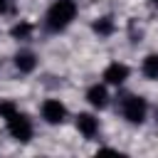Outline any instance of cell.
<instances>
[{"label": "cell", "instance_id": "6da1fadb", "mask_svg": "<svg viewBox=\"0 0 158 158\" xmlns=\"http://www.w3.org/2000/svg\"><path fill=\"white\" fill-rule=\"evenodd\" d=\"M77 17V2L74 0H57L49 5L47 15H44V27L49 32H62L67 30Z\"/></svg>", "mask_w": 158, "mask_h": 158}, {"label": "cell", "instance_id": "7a4b0ae2", "mask_svg": "<svg viewBox=\"0 0 158 158\" xmlns=\"http://www.w3.org/2000/svg\"><path fill=\"white\" fill-rule=\"evenodd\" d=\"M121 114H123V118H126L128 123L141 126V123L146 121V116H148V104H146V99L138 96V94H126V96L121 99Z\"/></svg>", "mask_w": 158, "mask_h": 158}, {"label": "cell", "instance_id": "3957f363", "mask_svg": "<svg viewBox=\"0 0 158 158\" xmlns=\"http://www.w3.org/2000/svg\"><path fill=\"white\" fill-rule=\"evenodd\" d=\"M5 123H7V131H10V136H12L15 141L27 143V141L32 138V121H30V116H27V114L15 111L12 116H7V118H5Z\"/></svg>", "mask_w": 158, "mask_h": 158}, {"label": "cell", "instance_id": "277c9868", "mask_svg": "<svg viewBox=\"0 0 158 158\" xmlns=\"http://www.w3.org/2000/svg\"><path fill=\"white\" fill-rule=\"evenodd\" d=\"M42 118L49 123V126H57L67 118V106L59 101V99H47L42 104Z\"/></svg>", "mask_w": 158, "mask_h": 158}, {"label": "cell", "instance_id": "5b68a950", "mask_svg": "<svg viewBox=\"0 0 158 158\" xmlns=\"http://www.w3.org/2000/svg\"><path fill=\"white\" fill-rule=\"evenodd\" d=\"M128 74H131V69H128L123 62H111V64L104 69V81L111 84V86H121V84L128 79Z\"/></svg>", "mask_w": 158, "mask_h": 158}, {"label": "cell", "instance_id": "8992f818", "mask_svg": "<svg viewBox=\"0 0 158 158\" xmlns=\"http://www.w3.org/2000/svg\"><path fill=\"white\" fill-rule=\"evenodd\" d=\"M77 131L84 138H94L99 133V118L94 114H79L77 116Z\"/></svg>", "mask_w": 158, "mask_h": 158}, {"label": "cell", "instance_id": "52a82bcc", "mask_svg": "<svg viewBox=\"0 0 158 158\" xmlns=\"http://www.w3.org/2000/svg\"><path fill=\"white\" fill-rule=\"evenodd\" d=\"M15 69H17L20 74L35 72V69H37V54L30 52V49H20V52L15 54Z\"/></svg>", "mask_w": 158, "mask_h": 158}, {"label": "cell", "instance_id": "ba28073f", "mask_svg": "<svg viewBox=\"0 0 158 158\" xmlns=\"http://www.w3.org/2000/svg\"><path fill=\"white\" fill-rule=\"evenodd\" d=\"M86 101L94 106V109H106L109 106V91L104 84H91L86 89Z\"/></svg>", "mask_w": 158, "mask_h": 158}, {"label": "cell", "instance_id": "9c48e42d", "mask_svg": "<svg viewBox=\"0 0 158 158\" xmlns=\"http://www.w3.org/2000/svg\"><path fill=\"white\" fill-rule=\"evenodd\" d=\"M141 72H143L146 79H158V54H146Z\"/></svg>", "mask_w": 158, "mask_h": 158}, {"label": "cell", "instance_id": "30bf717a", "mask_svg": "<svg viewBox=\"0 0 158 158\" xmlns=\"http://www.w3.org/2000/svg\"><path fill=\"white\" fill-rule=\"evenodd\" d=\"M91 27H94V32H96L99 37H109V35L114 32V20L106 15V17H99V20H96Z\"/></svg>", "mask_w": 158, "mask_h": 158}, {"label": "cell", "instance_id": "8fae6325", "mask_svg": "<svg viewBox=\"0 0 158 158\" xmlns=\"http://www.w3.org/2000/svg\"><path fill=\"white\" fill-rule=\"evenodd\" d=\"M10 35H12L15 40H30V35H32V25H30L27 20H20L17 25H12Z\"/></svg>", "mask_w": 158, "mask_h": 158}, {"label": "cell", "instance_id": "7c38bea8", "mask_svg": "<svg viewBox=\"0 0 158 158\" xmlns=\"http://www.w3.org/2000/svg\"><path fill=\"white\" fill-rule=\"evenodd\" d=\"M17 111V106L12 104V101H0V118H7V116H12Z\"/></svg>", "mask_w": 158, "mask_h": 158}, {"label": "cell", "instance_id": "4fadbf2b", "mask_svg": "<svg viewBox=\"0 0 158 158\" xmlns=\"http://www.w3.org/2000/svg\"><path fill=\"white\" fill-rule=\"evenodd\" d=\"M7 5H10L7 0H0V12H5V10H7Z\"/></svg>", "mask_w": 158, "mask_h": 158}, {"label": "cell", "instance_id": "5bb4252c", "mask_svg": "<svg viewBox=\"0 0 158 158\" xmlns=\"http://www.w3.org/2000/svg\"><path fill=\"white\" fill-rule=\"evenodd\" d=\"M156 121H158V111H156Z\"/></svg>", "mask_w": 158, "mask_h": 158}, {"label": "cell", "instance_id": "9a60e30c", "mask_svg": "<svg viewBox=\"0 0 158 158\" xmlns=\"http://www.w3.org/2000/svg\"><path fill=\"white\" fill-rule=\"evenodd\" d=\"M151 2H156V5H158V0H151Z\"/></svg>", "mask_w": 158, "mask_h": 158}]
</instances>
